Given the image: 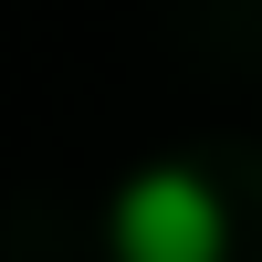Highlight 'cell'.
<instances>
[{"mask_svg":"<svg viewBox=\"0 0 262 262\" xmlns=\"http://www.w3.org/2000/svg\"><path fill=\"white\" fill-rule=\"evenodd\" d=\"M231 221L200 168H137L116 189V262H221Z\"/></svg>","mask_w":262,"mask_h":262,"instance_id":"1","label":"cell"}]
</instances>
